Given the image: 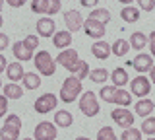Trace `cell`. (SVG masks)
Returning <instances> with one entry per match:
<instances>
[{
  "mask_svg": "<svg viewBox=\"0 0 155 140\" xmlns=\"http://www.w3.org/2000/svg\"><path fill=\"white\" fill-rule=\"evenodd\" d=\"M81 94V80L78 76H68V78L62 82V88H60V99L64 103H74L78 99V95Z\"/></svg>",
  "mask_w": 155,
  "mask_h": 140,
  "instance_id": "1",
  "label": "cell"
},
{
  "mask_svg": "<svg viewBox=\"0 0 155 140\" xmlns=\"http://www.w3.org/2000/svg\"><path fill=\"white\" fill-rule=\"evenodd\" d=\"M33 62H35V68L41 72L43 76H52L56 72V60L51 56L48 51H39L33 55Z\"/></svg>",
  "mask_w": 155,
  "mask_h": 140,
  "instance_id": "2",
  "label": "cell"
},
{
  "mask_svg": "<svg viewBox=\"0 0 155 140\" xmlns=\"http://www.w3.org/2000/svg\"><path fill=\"white\" fill-rule=\"evenodd\" d=\"M101 105L99 101H97V95L93 91H84L80 97V111L85 115V117H95L97 113H99Z\"/></svg>",
  "mask_w": 155,
  "mask_h": 140,
  "instance_id": "3",
  "label": "cell"
},
{
  "mask_svg": "<svg viewBox=\"0 0 155 140\" xmlns=\"http://www.w3.org/2000/svg\"><path fill=\"white\" fill-rule=\"evenodd\" d=\"M56 105H58V97L54 94H43L35 99L33 107H35V111L39 115H47V113H51V111H54Z\"/></svg>",
  "mask_w": 155,
  "mask_h": 140,
  "instance_id": "4",
  "label": "cell"
},
{
  "mask_svg": "<svg viewBox=\"0 0 155 140\" xmlns=\"http://www.w3.org/2000/svg\"><path fill=\"white\" fill-rule=\"evenodd\" d=\"M130 91H132V95H136V97H147L149 91H151V80L145 78V76H136V78L130 82Z\"/></svg>",
  "mask_w": 155,
  "mask_h": 140,
  "instance_id": "5",
  "label": "cell"
},
{
  "mask_svg": "<svg viewBox=\"0 0 155 140\" xmlns=\"http://www.w3.org/2000/svg\"><path fill=\"white\" fill-rule=\"evenodd\" d=\"M54 60H56V64L64 66L68 72H74L78 60H80V56H78V51H74V49H70V47H68V49H62L60 51V55H58Z\"/></svg>",
  "mask_w": 155,
  "mask_h": 140,
  "instance_id": "6",
  "label": "cell"
},
{
  "mask_svg": "<svg viewBox=\"0 0 155 140\" xmlns=\"http://www.w3.org/2000/svg\"><path fill=\"white\" fill-rule=\"evenodd\" d=\"M58 136L56 132V125L48 123V121H43L35 127V132H33V138L35 140H54Z\"/></svg>",
  "mask_w": 155,
  "mask_h": 140,
  "instance_id": "7",
  "label": "cell"
},
{
  "mask_svg": "<svg viewBox=\"0 0 155 140\" xmlns=\"http://www.w3.org/2000/svg\"><path fill=\"white\" fill-rule=\"evenodd\" d=\"M110 117H113V121L118 125V127H122V128H130L134 125V119H136L126 107H116L113 113H110Z\"/></svg>",
  "mask_w": 155,
  "mask_h": 140,
  "instance_id": "8",
  "label": "cell"
},
{
  "mask_svg": "<svg viewBox=\"0 0 155 140\" xmlns=\"http://www.w3.org/2000/svg\"><path fill=\"white\" fill-rule=\"evenodd\" d=\"M64 22L68 26V31H80L84 27V18L78 10H66L64 12Z\"/></svg>",
  "mask_w": 155,
  "mask_h": 140,
  "instance_id": "9",
  "label": "cell"
},
{
  "mask_svg": "<svg viewBox=\"0 0 155 140\" xmlns=\"http://www.w3.org/2000/svg\"><path fill=\"white\" fill-rule=\"evenodd\" d=\"M84 29L89 37H93V39H101V37L105 35V23L93 20V18H87L84 22Z\"/></svg>",
  "mask_w": 155,
  "mask_h": 140,
  "instance_id": "10",
  "label": "cell"
},
{
  "mask_svg": "<svg viewBox=\"0 0 155 140\" xmlns=\"http://www.w3.org/2000/svg\"><path fill=\"white\" fill-rule=\"evenodd\" d=\"M132 66L136 70H138V74H143V72H149L153 66V56L151 55H143L142 51H140V55L134 56L132 60Z\"/></svg>",
  "mask_w": 155,
  "mask_h": 140,
  "instance_id": "11",
  "label": "cell"
},
{
  "mask_svg": "<svg viewBox=\"0 0 155 140\" xmlns=\"http://www.w3.org/2000/svg\"><path fill=\"white\" fill-rule=\"evenodd\" d=\"M37 33L39 37H52L56 33V23L52 18H41L37 22Z\"/></svg>",
  "mask_w": 155,
  "mask_h": 140,
  "instance_id": "12",
  "label": "cell"
},
{
  "mask_svg": "<svg viewBox=\"0 0 155 140\" xmlns=\"http://www.w3.org/2000/svg\"><path fill=\"white\" fill-rule=\"evenodd\" d=\"M91 53H93L95 59H99V60H107V59H109V55H110L113 51H110V45H109L107 41L99 39V41H95V43H93V47H91Z\"/></svg>",
  "mask_w": 155,
  "mask_h": 140,
  "instance_id": "13",
  "label": "cell"
},
{
  "mask_svg": "<svg viewBox=\"0 0 155 140\" xmlns=\"http://www.w3.org/2000/svg\"><path fill=\"white\" fill-rule=\"evenodd\" d=\"M12 51H14V56H16V60H19V62L31 60V56L35 55L33 51H29L27 47L23 45V41H16V43H14V47H12Z\"/></svg>",
  "mask_w": 155,
  "mask_h": 140,
  "instance_id": "14",
  "label": "cell"
},
{
  "mask_svg": "<svg viewBox=\"0 0 155 140\" xmlns=\"http://www.w3.org/2000/svg\"><path fill=\"white\" fill-rule=\"evenodd\" d=\"M52 43H54L56 49H68L72 45V31H56L52 35Z\"/></svg>",
  "mask_w": 155,
  "mask_h": 140,
  "instance_id": "15",
  "label": "cell"
},
{
  "mask_svg": "<svg viewBox=\"0 0 155 140\" xmlns=\"http://www.w3.org/2000/svg\"><path fill=\"white\" fill-rule=\"evenodd\" d=\"M6 74H8L10 82H21L25 70H23V66H21V62H19V60H14L12 64L6 66Z\"/></svg>",
  "mask_w": 155,
  "mask_h": 140,
  "instance_id": "16",
  "label": "cell"
},
{
  "mask_svg": "<svg viewBox=\"0 0 155 140\" xmlns=\"http://www.w3.org/2000/svg\"><path fill=\"white\" fill-rule=\"evenodd\" d=\"M153 109H155V103L151 99H147V97H142L138 103H136V107H134L136 115H140V117H149Z\"/></svg>",
  "mask_w": 155,
  "mask_h": 140,
  "instance_id": "17",
  "label": "cell"
},
{
  "mask_svg": "<svg viewBox=\"0 0 155 140\" xmlns=\"http://www.w3.org/2000/svg\"><path fill=\"white\" fill-rule=\"evenodd\" d=\"M110 80H113V84L116 86V88H124V86L130 82L128 72H126V68H122V66H118V68L113 70V74H110Z\"/></svg>",
  "mask_w": 155,
  "mask_h": 140,
  "instance_id": "18",
  "label": "cell"
},
{
  "mask_svg": "<svg viewBox=\"0 0 155 140\" xmlns=\"http://www.w3.org/2000/svg\"><path fill=\"white\" fill-rule=\"evenodd\" d=\"M120 18H122L126 23H136L140 20V8L128 4V6H124L122 10H120Z\"/></svg>",
  "mask_w": 155,
  "mask_h": 140,
  "instance_id": "19",
  "label": "cell"
},
{
  "mask_svg": "<svg viewBox=\"0 0 155 140\" xmlns=\"http://www.w3.org/2000/svg\"><path fill=\"white\" fill-rule=\"evenodd\" d=\"M72 123H74V117H72L70 111H56L54 113V125L56 127L68 128V127H72Z\"/></svg>",
  "mask_w": 155,
  "mask_h": 140,
  "instance_id": "20",
  "label": "cell"
},
{
  "mask_svg": "<svg viewBox=\"0 0 155 140\" xmlns=\"http://www.w3.org/2000/svg\"><path fill=\"white\" fill-rule=\"evenodd\" d=\"M2 90H4V95L8 99H19L23 95V88L18 86V82H10V84L2 86Z\"/></svg>",
  "mask_w": 155,
  "mask_h": 140,
  "instance_id": "21",
  "label": "cell"
},
{
  "mask_svg": "<svg viewBox=\"0 0 155 140\" xmlns=\"http://www.w3.org/2000/svg\"><path fill=\"white\" fill-rule=\"evenodd\" d=\"M21 86L25 90H37L41 86V78H39V74H35V72H25L23 78H21Z\"/></svg>",
  "mask_w": 155,
  "mask_h": 140,
  "instance_id": "22",
  "label": "cell"
},
{
  "mask_svg": "<svg viewBox=\"0 0 155 140\" xmlns=\"http://www.w3.org/2000/svg\"><path fill=\"white\" fill-rule=\"evenodd\" d=\"M149 43V37H145L142 31H136V33H132V37H130V47L132 49H136V51H142V49H145V45Z\"/></svg>",
  "mask_w": 155,
  "mask_h": 140,
  "instance_id": "23",
  "label": "cell"
},
{
  "mask_svg": "<svg viewBox=\"0 0 155 140\" xmlns=\"http://www.w3.org/2000/svg\"><path fill=\"white\" fill-rule=\"evenodd\" d=\"M114 103L118 107H128L132 103V91H126L124 88H118L116 90V95H114Z\"/></svg>",
  "mask_w": 155,
  "mask_h": 140,
  "instance_id": "24",
  "label": "cell"
},
{
  "mask_svg": "<svg viewBox=\"0 0 155 140\" xmlns=\"http://www.w3.org/2000/svg\"><path fill=\"white\" fill-rule=\"evenodd\" d=\"M130 49H132V47H130V41H126V39H116L113 43V47H110L113 55H116V56H126Z\"/></svg>",
  "mask_w": 155,
  "mask_h": 140,
  "instance_id": "25",
  "label": "cell"
},
{
  "mask_svg": "<svg viewBox=\"0 0 155 140\" xmlns=\"http://www.w3.org/2000/svg\"><path fill=\"white\" fill-rule=\"evenodd\" d=\"M18 138H19V128L2 125V128H0V140H18Z\"/></svg>",
  "mask_w": 155,
  "mask_h": 140,
  "instance_id": "26",
  "label": "cell"
},
{
  "mask_svg": "<svg viewBox=\"0 0 155 140\" xmlns=\"http://www.w3.org/2000/svg\"><path fill=\"white\" fill-rule=\"evenodd\" d=\"M89 72H91V68H89V64H87L85 60H78V64H76V68H74V72L72 74L74 76H78L80 80H84V78H89Z\"/></svg>",
  "mask_w": 155,
  "mask_h": 140,
  "instance_id": "27",
  "label": "cell"
},
{
  "mask_svg": "<svg viewBox=\"0 0 155 140\" xmlns=\"http://www.w3.org/2000/svg\"><path fill=\"white\" fill-rule=\"evenodd\" d=\"M87 18H93V20L101 22V23H109L110 22V12L105 10V8H95V10H91V14Z\"/></svg>",
  "mask_w": 155,
  "mask_h": 140,
  "instance_id": "28",
  "label": "cell"
},
{
  "mask_svg": "<svg viewBox=\"0 0 155 140\" xmlns=\"http://www.w3.org/2000/svg\"><path fill=\"white\" fill-rule=\"evenodd\" d=\"M107 78H109V70L107 68H93L89 72V80L95 82V84H103V82H107Z\"/></svg>",
  "mask_w": 155,
  "mask_h": 140,
  "instance_id": "29",
  "label": "cell"
},
{
  "mask_svg": "<svg viewBox=\"0 0 155 140\" xmlns=\"http://www.w3.org/2000/svg\"><path fill=\"white\" fill-rule=\"evenodd\" d=\"M116 86L113 84V86H103V88H101V99L103 101H107V103H114V95H116Z\"/></svg>",
  "mask_w": 155,
  "mask_h": 140,
  "instance_id": "30",
  "label": "cell"
},
{
  "mask_svg": "<svg viewBox=\"0 0 155 140\" xmlns=\"http://www.w3.org/2000/svg\"><path fill=\"white\" fill-rule=\"evenodd\" d=\"M142 134L153 136L155 134V117H145L142 123Z\"/></svg>",
  "mask_w": 155,
  "mask_h": 140,
  "instance_id": "31",
  "label": "cell"
},
{
  "mask_svg": "<svg viewBox=\"0 0 155 140\" xmlns=\"http://www.w3.org/2000/svg\"><path fill=\"white\" fill-rule=\"evenodd\" d=\"M120 140H142V132L138 128L130 127V128H124V132L120 134Z\"/></svg>",
  "mask_w": 155,
  "mask_h": 140,
  "instance_id": "32",
  "label": "cell"
},
{
  "mask_svg": "<svg viewBox=\"0 0 155 140\" xmlns=\"http://www.w3.org/2000/svg\"><path fill=\"white\" fill-rule=\"evenodd\" d=\"M97 140H118L114 134V130L110 127H103L99 128V132H97Z\"/></svg>",
  "mask_w": 155,
  "mask_h": 140,
  "instance_id": "33",
  "label": "cell"
},
{
  "mask_svg": "<svg viewBox=\"0 0 155 140\" xmlns=\"http://www.w3.org/2000/svg\"><path fill=\"white\" fill-rule=\"evenodd\" d=\"M60 8H62L60 0H47V14H48V16L58 14V12H60Z\"/></svg>",
  "mask_w": 155,
  "mask_h": 140,
  "instance_id": "34",
  "label": "cell"
},
{
  "mask_svg": "<svg viewBox=\"0 0 155 140\" xmlns=\"http://www.w3.org/2000/svg\"><path fill=\"white\" fill-rule=\"evenodd\" d=\"M4 125H8V127H14V128H19V130H21V119H19L16 113L8 115V117L4 119Z\"/></svg>",
  "mask_w": 155,
  "mask_h": 140,
  "instance_id": "35",
  "label": "cell"
},
{
  "mask_svg": "<svg viewBox=\"0 0 155 140\" xmlns=\"http://www.w3.org/2000/svg\"><path fill=\"white\" fill-rule=\"evenodd\" d=\"M31 10L35 14H47V0H31Z\"/></svg>",
  "mask_w": 155,
  "mask_h": 140,
  "instance_id": "36",
  "label": "cell"
},
{
  "mask_svg": "<svg viewBox=\"0 0 155 140\" xmlns=\"http://www.w3.org/2000/svg\"><path fill=\"white\" fill-rule=\"evenodd\" d=\"M23 45H25L29 51L35 53V49L39 47V37H37V35H27L25 39H23Z\"/></svg>",
  "mask_w": 155,
  "mask_h": 140,
  "instance_id": "37",
  "label": "cell"
},
{
  "mask_svg": "<svg viewBox=\"0 0 155 140\" xmlns=\"http://www.w3.org/2000/svg\"><path fill=\"white\" fill-rule=\"evenodd\" d=\"M138 6L145 12H151L155 10V0H138Z\"/></svg>",
  "mask_w": 155,
  "mask_h": 140,
  "instance_id": "38",
  "label": "cell"
},
{
  "mask_svg": "<svg viewBox=\"0 0 155 140\" xmlns=\"http://www.w3.org/2000/svg\"><path fill=\"white\" fill-rule=\"evenodd\" d=\"M8 97H6V95H0V117H6V113H8Z\"/></svg>",
  "mask_w": 155,
  "mask_h": 140,
  "instance_id": "39",
  "label": "cell"
},
{
  "mask_svg": "<svg viewBox=\"0 0 155 140\" xmlns=\"http://www.w3.org/2000/svg\"><path fill=\"white\" fill-rule=\"evenodd\" d=\"M8 39H10V37L6 35V33H0V53H2V51L10 45V41H8Z\"/></svg>",
  "mask_w": 155,
  "mask_h": 140,
  "instance_id": "40",
  "label": "cell"
},
{
  "mask_svg": "<svg viewBox=\"0 0 155 140\" xmlns=\"http://www.w3.org/2000/svg\"><path fill=\"white\" fill-rule=\"evenodd\" d=\"M80 4L84 8H95L97 4H99V0H80Z\"/></svg>",
  "mask_w": 155,
  "mask_h": 140,
  "instance_id": "41",
  "label": "cell"
},
{
  "mask_svg": "<svg viewBox=\"0 0 155 140\" xmlns=\"http://www.w3.org/2000/svg\"><path fill=\"white\" fill-rule=\"evenodd\" d=\"M8 2V6H12V8H21L23 4H25V0H6Z\"/></svg>",
  "mask_w": 155,
  "mask_h": 140,
  "instance_id": "42",
  "label": "cell"
},
{
  "mask_svg": "<svg viewBox=\"0 0 155 140\" xmlns=\"http://www.w3.org/2000/svg\"><path fill=\"white\" fill-rule=\"evenodd\" d=\"M149 49H151V56H155V31L149 35Z\"/></svg>",
  "mask_w": 155,
  "mask_h": 140,
  "instance_id": "43",
  "label": "cell"
},
{
  "mask_svg": "<svg viewBox=\"0 0 155 140\" xmlns=\"http://www.w3.org/2000/svg\"><path fill=\"white\" fill-rule=\"evenodd\" d=\"M6 66H8L6 56H4V55H0V72H2V70H6Z\"/></svg>",
  "mask_w": 155,
  "mask_h": 140,
  "instance_id": "44",
  "label": "cell"
},
{
  "mask_svg": "<svg viewBox=\"0 0 155 140\" xmlns=\"http://www.w3.org/2000/svg\"><path fill=\"white\" fill-rule=\"evenodd\" d=\"M149 80H151V84H155V66H151V70H149Z\"/></svg>",
  "mask_w": 155,
  "mask_h": 140,
  "instance_id": "45",
  "label": "cell"
},
{
  "mask_svg": "<svg viewBox=\"0 0 155 140\" xmlns=\"http://www.w3.org/2000/svg\"><path fill=\"white\" fill-rule=\"evenodd\" d=\"M120 4H126V6H128V4H134V0H118Z\"/></svg>",
  "mask_w": 155,
  "mask_h": 140,
  "instance_id": "46",
  "label": "cell"
},
{
  "mask_svg": "<svg viewBox=\"0 0 155 140\" xmlns=\"http://www.w3.org/2000/svg\"><path fill=\"white\" fill-rule=\"evenodd\" d=\"M76 140H91V138H87V136H78Z\"/></svg>",
  "mask_w": 155,
  "mask_h": 140,
  "instance_id": "47",
  "label": "cell"
},
{
  "mask_svg": "<svg viewBox=\"0 0 155 140\" xmlns=\"http://www.w3.org/2000/svg\"><path fill=\"white\" fill-rule=\"evenodd\" d=\"M4 2H6V0H0V10H2V6H4Z\"/></svg>",
  "mask_w": 155,
  "mask_h": 140,
  "instance_id": "48",
  "label": "cell"
},
{
  "mask_svg": "<svg viewBox=\"0 0 155 140\" xmlns=\"http://www.w3.org/2000/svg\"><path fill=\"white\" fill-rule=\"evenodd\" d=\"M2 23H4V22H2V14H0V27H2Z\"/></svg>",
  "mask_w": 155,
  "mask_h": 140,
  "instance_id": "49",
  "label": "cell"
},
{
  "mask_svg": "<svg viewBox=\"0 0 155 140\" xmlns=\"http://www.w3.org/2000/svg\"><path fill=\"white\" fill-rule=\"evenodd\" d=\"M145 140H155V138H153V136H149V138H145Z\"/></svg>",
  "mask_w": 155,
  "mask_h": 140,
  "instance_id": "50",
  "label": "cell"
},
{
  "mask_svg": "<svg viewBox=\"0 0 155 140\" xmlns=\"http://www.w3.org/2000/svg\"><path fill=\"white\" fill-rule=\"evenodd\" d=\"M23 140H35V138H23Z\"/></svg>",
  "mask_w": 155,
  "mask_h": 140,
  "instance_id": "51",
  "label": "cell"
},
{
  "mask_svg": "<svg viewBox=\"0 0 155 140\" xmlns=\"http://www.w3.org/2000/svg\"><path fill=\"white\" fill-rule=\"evenodd\" d=\"M2 86H4V84H2V80H0V88H2Z\"/></svg>",
  "mask_w": 155,
  "mask_h": 140,
  "instance_id": "52",
  "label": "cell"
},
{
  "mask_svg": "<svg viewBox=\"0 0 155 140\" xmlns=\"http://www.w3.org/2000/svg\"><path fill=\"white\" fill-rule=\"evenodd\" d=\"M0 128H2V127H0Z\"/></svg>",
  "mask_w": 155,
  "mask_h": 140,
  "instance_id": "53",
  "label": "cell"
}]
</instances>
